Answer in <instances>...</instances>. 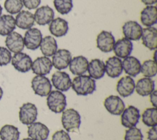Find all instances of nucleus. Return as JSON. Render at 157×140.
Returning a JSON list of instances; mask_svg holds the SVG:
<instances>
[{
  "label": "nucleus",
  "instance_id": "obj_1",
  "mask_svg": "<svg viewBox=\"0 0 157 140\" xmlns=\"http://www.w3.org/2000/svg\"><path fill=\"white\" fill-rule=\"evenodd\" d=\"M71 87L75 93L80 96L91 95L96 88L94 79L84 74L75 77L72 81Z\"/></svg>",
  "mask_w": 157,
  "mask_h": 140
},
{
  "label": "nucleus",
  "instance_id": "obj_2",
  "mask_svg": "<svg viewBox=\"0 0 157 140\" xmlns=\"http://www.w3.org/2000/svg\"><path fill=\"white\" fill-rule=\"evenodd\" d=\"M61 123L67 132H75L79 130L81 117L77 111L73 108L64 109L62 112Z\"/></svg>",
  "mask_w": 157,
  "mask_h": 140
},
{
  "label": "nucleus",
  "instance_id": "obj_3",
  "mask_svg": "<svg viewBox=\"0 0 157 140\" xmlns=\"http://www.w3.org/2000/svg\"><path fill=\"white\" fill-rule=\"evenodd\" d=\"M47 105L52 112L56 114L61 113L66 107V97L61 91H51L47 95Z\"/></svg>",
  "mask_w": 157,
  "mask_h": 140
},
{
  "label": "nucleus",
  "instance_id": "obj_4",
  "mask_svg": "<svg viewBox=\"0 0 157 140\" xmlns=\"http://www.w3.org/2000/svg\"><path fill=\"white\" fill-rule=\"evenodd\" d=\"M31 88L36 95L44 97L47 96L50 93L52 85L46 76L36 75L31 80Z\"/></svg>",
  "mask_w": 157,
  "mask_h": 140
},
{
  "label": "nucleus",
  "instance_id": "obj_5",
  "mask_svg": "<svg viewBox=\"0 0 157 140\" xmlns=\"http://www.w3.org/2000/svg\"><path fill=\"white\" fill-rule=\"evenodd\" d=\"M37 114V108L36 105L31 103H26L20 107L19 120L21 123L29 125L36 122Z\"/></svg>",
  "mask_w": 157,
  "mask_h": 140
},
{
  "label": "nucleus",
  "instance_id": "obj_6",
  "mask_svg": "<svg viewBox=\"0 0 157 140\" xmlns=\"http://www.w3.org/2000/svg\"><path fill=\"white\" fill-rule=\"evenodd\" d=\"M140 117L139 110L136 107L130 105L121 113V123L125 128H132L136 126Z\"/></svg>",
  "mask_w": 157,
  "mask_h": 140
},
{
  "label": "nucleus",
  "instance_id": "obj_7",
  "mask_svg": "<svg viewBox=\"0 0 157 140\" xmlns=\"http://www.w3.org/2000/svg\"><path fill=\"white\" fill-rule=\"evenodd\" d=\"M32 59L28 54L23 52L14 53L12 56L11 63L14 68L20 72H27L31 69Z\"/></svg>",
  "mask_w": 157,
  "mask_h": 140
},
{
  "label": "nucleus",
  "instance_id": "obj_8",
  "mask_svg": "<svg viewBox=\"0 0 157 140\" xmlns=\"http://www.w3.org/2000/svg\"><path fill=\"white\" fill-rule=\"evenodd\" d=\"M42 39V34L37 28H31L27 29L23 37L25 46L29 50L37 49Z\"/></svg>",
  "mask_w": 157,
  "mask_h": 140
},
{
  "label": "nucleus",
  "instance_id": "obj_9",
  "mask_svg": "<svg viewBox=\"0 0 157 140\" xmlns=\"http://www.w3.org/2000/svg\"><path fill=\"white\" fill-rule=\"evenodd\" d=\"M28 135L33 140H47L48 138L49 128L44 123L34 122L28 126Z\"/></svg>",
  "mask_w": 157,
  "mask_h": 140
},
{
  "label": "nucleus",
  "instance_id": "obj_10",
  "mask_svg": "<svg viewBox=\"0 0 157 140\" xmlns=\"http://www.w3.org/2000/svg\"><path fill=\"white\" fill-rule=\"evenodd\" d=\"M51 81L53 87L59 91H67L71 87L72 80L69 75L64 71H58L52 76Z\"/></svg>",
  "mask_w": 157,
  "mask_h": 140
},
{
  "label": "nucleus",
  "instance_id": "obj_11",
  "mask_svg": "<svg viewBox=\"0 0 157 140\" xmlns=\"http://www.w3.org/2000/svg\"><path fill=\"white\" fill-rule=\"evenodd\" d=\"M142 26L136 21L129 20L124 23L122 31L124 37L130 41H139L142 33Z\"/></svg>",
  "mask_w": 157,
  "mask_h": 140
},
{
  "label": "nucleus",
  "instance_id": "obj_12",
  "mask_svg": "<svg viewBox=\"0 0 157 140\" xmlns=\"http://www.w3.org/2000/svg\"><path fill=\"white\" fill-rule=\"evenodd\" d=\"M115 39L112 33L108 31H102L97 36V47L102 52L109 53L113 50Z\"/></svg>",
  "mask_w": 157,
  "mask_h": 140
},
{
  "label": "nucleus",
  "instance_id": "obj_13",
  "mask_svg": "<svg viewBox=\"0 0 157 140\" xmlns=\"http://www.w3.org/2000/svg\"><path fill=\"white\" fill-rule=\"evenodd\" d=\"M105 109L112 115H120L125 109V104L122 99L117 95H110L104 101Z\"/></svg>",
  "mask_w": 157,
  "mask_h": 140
},
{
  "label": "nucleus",
  "instance_id": "obj_14",
  "mask_svg": "<svg viewBox=\"0 0 157 140\" xmlns=\"http://www.w3.org/2000/svg\"><path fill=\"white\" fill-rule=\"evenodd\" d=\"M71 59L70 51L67 49H59L52 56V65L59 71L64 69L69 66Z\"/></svg>",
  "mask_w": 157,
  "mask_h": 140
},
{
  "label": "nucleus",
  "instance_id": "obj_15",
  "mask_svg": "<svg viewBox=\"0 0 157 140\" xmlns=\"http://www.w3.org/2000/svg\"><path fill=\"white\" fill-rule=\"evenodd\" d=\"M53 67L51 60L45 56L37 57L33 61L32 71L38 76H45L50 73Z\"/></svg>",
  "mask_w": 157,
  "mask_h": 140
},
{
  "label": "nucleus",
  "instance_id": "obj_16",
  "mask_svg": "<svg viewBox=\"0 0 157 140\" xmlns=\"http://www.w3.org/2000/svg\"><path fill=\"white\" fill-rule=\"evenodd\" d=\"M54 10L47 5L37 8L34 14V21L40 26L49 24L54 19Z\"/></svg>",
  "mask_w": 157,
  "mask_h": 140
},
{
  "label": "nucleus",
  "instance_id": "obj_17",
  "mask_svg": "<svg viewBox=\"0 0 157 140\" xmlns=\"http://www.w3.org/2000/svg\"><path fill=\"white\" fill-rule=\"evenodd\" d=\"M5 44L7 49L14 53L22 52L25 47L23 37L20 34L15 31H13L7 36Z\"/></svg>",
  "mask_w": 157,
  "mask_h": 140
},
{
  "label": "nucleus",
  "instance_id": "obj_18",
  "mask_svg": "<svg viewBox=\"0 0 157 140\" xmlns=\"http://www.w3.org/2000/svg\"><path fill=\"white\" fill-rule=\"evenodd\" d=\"M135 84V82L132 77L129 76L122 77L117 84V91L120 96L123 98L128 97L134 93Z\"/></svg>",
  "mask_w": 157,
  "mask_h": 140
},
{
  "label": "nucleus",
  "instance_id": "obj_19",
  "mask_svg": "<svg viewBox=\"0 0 157 140\" xmlns=\"http://www.w3.org/2000/svg\"><path fill=\"white\" fill-rule=\"evenodd\" d=\"M122 61L121 58L113 56L109 57L105 63V72L111 78H117L123 72Z\"/></svg>",
  "mask_w": 157,
  "mask_h": 140
},
{
  "label": "nucleus",
  "instance_id": "obj_20",
  "mask_svg": "<svg viewBox=\"0 0 157 140\" xmlns=\"http://www.w3.org/2000/svg\"><path fill=\"white\" fill-rule=\"evenodd\" d=\"M142 44L150 50H155L157 47V29L150 26L143 28L140 37Z\"/></svg>",
  "mask_w": 157,
  "mask_h": 140
},
{
  "label": "nucleus",
  "instance_id": "obj_21",
  "mask_svg": "<svg viewBox=\"0 0 157 140\" xmlns=\"http://www.w3.org/2000/svg\"><path fill=\"white\" fill-rule=\"evenodd\" d=\"M133 50V44L131 41L123 37L115 42L113 50L115 56L120 58H125L130 56Z\"/></svg>",
  "mask_w": 157,
  "mask_h": 140
},
{
  "label": "nucleus",
  "instance_id": "obj_22",
  "mask_svg": "<svg viewBox=\"0 0 157 140\" xmlns=\"http://www.w3.org/2000/svg\"><path fill=\"white\" fill-rule=\"evenodd\" d=\"M48 29L50 33L55 37H63L68 32V22L61 17H57L49 23Z\"/></svg>",
  "mask_w": 157,
  "mask_h": 140
},
{
  "label": "nucleus",
  "instance_id": "obj_23",
  "mask_svg": "<svg viewBox=\"0 0 157 140\" xmlns=\"http://www.w3.org/2000/svg\"><path fill=\"white\" fill-rule=\"evenodd\" d=\"M88 60L82 55L76 56L72 58L69 64V68L72 74L75 76L84 74L88 69Z\"/></svg>",
  "mask_w": 157,
  "mask_h": 140
},
{
  "label": "nucleus",
  "instance_id": "obj_24",
  "mask_svg": "<svg viewBox=\"0 0 157 140\" xmlns=\"http://www.w3.org/2000/svg\"><path fill=\"white\" fill-rule=\"evenodd\" d=\"M123 69L126 74L131 77H136L140 72L141 63L135 56H128L122 61Z\"/></svg>",
  "mask_w": 157,
  "mask_h": 140
},
{
  "label": "nucleus",
  "instance_id": "obj_25",
  "mask_svg": "<svg viewBox=\"0 0 157 140\" xmlns=\"http://www.w3.org/2000/svg\"><path fill=\"white\" fill-rule=\"evenodd\" d=\"M87 71L89 76L94 80L102 78L105 74V63L100 59L91 60L88 66Z\"/></svg>",
  "mask_w": 157,
  "mask_h": 140
},
{
  "label": "nucleus",
  "instance_id": "obj_26",
  "mask_svg": "<svg viewBox=\"0 0 157 140\" xmlns=\"http://www.w3.org/2000/svg\"><path fill=\"white\" fill-rule=\"evenodd\" d=\"M140 20L143 25L153 26L157 22V9L155 6H147L140 12Z\"/></svg>",
  "mask_w": 157,
  "mask_h": 140
},
{
  "label": "nucleus",
  "instance_id": "obj_27",
  "mask_svg": "<svg viewBox=\"0 0 157 140\" xmlns=\"http://www.w3.org/2000/svg\"><path fill=\"white\" fill-rule=\"evenodd\" d=\"M15 24L22 29L31 28L34 25V14L28 10H21L15 17Z\"/></svg>",
  "mask_w": 157,
  "mask_h": 140
},
{
  "label": "nucleus",
  "instance_id": "obj_28",
  "mask_svg": "<svg viewBox=\"0 0 157 140\" xmlns=\"http://www.w3.org/2000/svg\"><path fill=\"white\" fill-rule=\"evenodd\" d=\"M155 81L151 78L142 77L139 79L135 84L136 93L142 96H147L155 90Z\"/></svg>",
  "mask_w": 157,
  "mask_h": 140
},
{
  "label": "nucleus",
  "instance_id": "obj_29",
  "mask_svg": "<svg viewBox=\"0 0 157 140\" xmlns=\"http://www.w3.org/2000/svg\"><path fill=\"white\" fill-rule=\"evenodd\" d=\"M39 47L44 56L50 57L52 56L58 50V44L53 36H46L42 37Z\"/></svg>",
  "mask_w": 157,
  "mask_h": 140
},
{
  "label": "nucleus",
  "instance_id": "obj_30",
  "mask_svg": "<svg viewBox=\"0 0 157 140\" xmlns=\"http://www.w3.org/2000/svg\"><path fill=\"white\" fill-rule=\"evenodd\" d=\"M16 28L15 18L11 15L0 16V35L5 36L13 31Z\"/></svg>",
  "mask_w": 157,
  "mask_h": 140
},
{
  "label": "nucleus",
  "instance_id": "obj_31",
  "mask_svg": "<svg viewBox=\"0 0 157 140\" xmlns=\"http://www.w3.org/2000/svg\"><path fill=\"white\" fill-rule=\"evenodd\" d=\"M20 132L18 128L12 125H4L0 129L1 140H18Z\"/></svg>",
  "mask_w": 157,
  "mask_h": 140
},
{
  "label": "nucleus",
  "instance_id": "obj_32",
  "mask_svg": "<svg viewBox=\"0 0 157 140\" xmlns=\"http://www.w3.org/2000/svg\"><path fill=\"white\" fill-rule=\"evenodd\" d=\"M142 121L147 126L152 127L157 125L156 107H149L144 110L142 114Z\"/></svg>",
  "mask_w": 157,
  "mask_h": 140
},
{
  "label": "nucleus",
  "instance_id": "obj_33",
  "mask_svg": "<svg viewBox=\"0 0 157 140\" xmlns=\"http://www.w3.org/2000/svg\"><path fill=\"white\" fill-rule=\"evenodd\" d=\"M140 72L145 77H153L157 73L156 62L153 60H147L143 62L140 67Z\"/></svg>",
  "mask_w": 157,
  "mask_h": 140
},
{
  "label": "nucleus",
  "instance_id": "obj_34",
  "mask_svg": "<svg viewBox=\"0 0 157 140\" xmlns=\"http://www.w3.org/2000/svg\"><path fill=\"white\" fill-rule=\"evenodd\" d=\"M53 4L56 11L61 15L69 14L73 7L72 0H53Z\"/></svg>",
  "mask_w": 157,
  "mask_h": 140
},
{
  "label": "nucleus",
  "instance_id": "obj_35",
  "mask_svg": "<svg viewBox=\"0 0 157 140\" xmlns=\"http://www.w3.org/2000/svg\"><path fill=\"white\" fill-rule=\"evenodd\" d=\"M4 6L10 14H17L23 9V4L22 0H6Z\"/></svg>",
  "mask_w": 157,
  "mask_h": 140
},
{
  "label": "nucleus",
  "instance_id": "obj_36",
  "mask_svg": "<svg viewBox=\"0 0 157 140\" xmlns=\"http://www.w3.org/2000/svg\"><path fill=\"white\" fill-rule=\"evenodd\" d=\"M144 136L140 129L134 126L125 131L124 140H143Z\"/></svg>",
  "mask_w": 157,
  "mask_h": 140
},
{
  "label": "nucleus",
  "instance_id": "obj_37",
  "mask_svg": "<svg viewBox=\"0 0 157 140\" xmlns=\"http://www.w3.org/2000/svg\"><path fill=\"white\" fill-rule=\"evenodd\" d=\"M12 59L11 52L4 47L0 46V66H6Z\"/></svg>",
  "mask_w": 157,
  "mask_h": 140
},
{
  "label": "nucleus",
  "instance_id": "obj_38",
  "mask_svg": "<svg viewBox=\"0 0 157 140\" xmlns=\"http://www.w3.org/2000/svg\"><path fill=\"white\" fill-rule=\"evenodd\" d=\"M52 140H71V139L67 131L60 130L53 133Z\"/></svg>",
  "mask_w": 157,
  "mask_h": 140
},
{
  "label": "nucleus",
  "instance_id": "obj_39",
  "mask_svg": "<svg viewBox=\"0 0 157 140\" xmlns=\"http://www.w3.org/2000/svg\"><path fill=\"white\" fill-rule=\"evenodd\" d=\"M23 6L28 9H37L41 2V0H22Z\"/></svg>",
  "mask_w": 157,
  "mask_h": 140
},
{
  "label": "nucleus",
  "instance_id": "obj_40",
  "mask_svg": "<svg viewBox=\"0 0 157 140\" xmlns=\"http://www.w3.org/2000/svg\"><path fill=\"white\" fill-rule=\"evenodd\" d=\"M147 139L148 140H157V127H151L147 131Z\"/></svg>",
  "mask_w": 157,
  "mask_h": 140
},
{
  "label": "nucleus",
  "instance_id": "obj_41",
  "mask_svg": "<svg viewBox=\"0 0 157 140\" xmlns=\"http://www.w3.org/2000/svg\"><path fill=\"white\" fill-rule=\"evenodd\" d=\"M150 101L151 104L154 107H156L157 106V91L154 90L150 94Z\"/></svg>",
  "mask_w": 157,
  "mask_h": 140
},
{
  "label": "nucleus",
  "instance_id": "obj_42",
  "mask_svg": "<svg viewBox=\"0 0 157 140\" xmlns=\"http://www.w3.org/2000/svg\"><path fill=\"white\" fill-rule=\"evenodd\" d=\"M141 2L146 6H153L156 3L157 0H140Z\"/></svg>",
  "mask_w": 157,
  "mask_h": 140
},
{
  "label": "nucleus",
  "instance_id": "obj_43",
  "mask_svg": "<svg viewBox=\"0 0 157 140\" xmlns=\"http://www.w3.org/2000/svg\"><path fill=\"white\" fill-rule=\"evenodd\" d=\"M2 96H3V90H2V88L0 87V100L2 98Z\"/></svg>",
  "mask_w": 157,
  "mask_h": 140
},
{
  "label": "nucleus",
  "instance_id": "obj_44",
  "mask_svg": "<svg viewBox=\"0 0 157 140\" xmlns=\"http://www.w3.org/2000/svg\"><path fill=\"white\" fill-rule=\"evenodd\" d=\"M2 6H1V4H0V16H1V14H2Z\"/></svg>",
  "mask_w": 157,
  "mask_h": 140
},
{
  "label": "nucleus",
  "instance_id": "obj_45",
  "mask_svg": "<svg viewBox=\"0 0 157 140\" xmlns=\"http://www.w3.org/2000/svg\"><path fill=\"white\" fill-rule=\"evenodd\" d=\"M22 140H33V139L31 138H26L23 139Z\"/></svg>",
  "mask_w": 157,
  "mask_h": 140
}]
</instances>
